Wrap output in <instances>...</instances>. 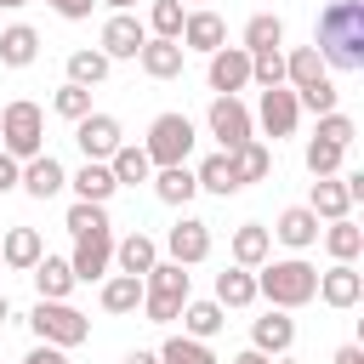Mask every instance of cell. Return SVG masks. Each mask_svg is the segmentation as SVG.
I'll list each match as a JSON object with an SVG mask.
<instances>
[{"instance_id": "cell-1", "label": "cell", "mask_w": 364, "mask_h": 364, "mask_svg": "<svg viewBox=\"0 0 364 364\" xmlns=\"http://www.w3.org/2000/svg\"><path fill=\"white\" fill-rule=\"evenodd\" d=\"M313 51L324 57V68H364V0H330L318 11V28H313Z\"/></svg>"}, {"instance_id": "cell-2", "label": "cell", "mask_w": 364, "mask_h": 364, "mask_svg": "<svg viewBox=\"0 0 364 364\" xmlns=\"http://www.w3.org/2000/svg\"><path fill=\"white\" fill-rule=\"evenodd\" d=\"M256 296H267L273 307H307L313 296H318V267L313 262H301V256H284V262H262L256 267Z\"/></svg>"}, {"instance_id": "cell-3", "label": "cell", "mask_w": 364, "mask_h": 364, "mask_svg": "<svg viewBox=\"0 0 364 364\" xmlns=\"http://www.w3.org/2000/svg\"><path fill=\"white\" fill-rule=\"evenodd\" d=\"M188 290L193 284H188V267L182 262H154L142 273V313H148V324H176Z\"/></svg>"}, {"instance_id": "cell-4", "label": "cell", "mask_w": 364, "mask_h": 364, "mask_svg": "<svg viewBox=\"0 0 364 364\" xmlns=\"http://www.w3.org/2000/svg\"><path fill=\"white\" fill-rule=\"evenodd\" d=\"M0 148H6L11 159H34V154H46V108L28 102V97L6 102V108H0Z\"/></svg>"}, {"instance_id": "cell-5", "label": "cell", "mask_w": 364, "mask_h": 364, "mask_svg": "<svg viewBox=\"0 0 364 364\" xmlns=\"http://www.w3.org/2000/svg\"><path fill=\"white\" fill-rule=\"evenodd\" d=\"M28 330L40 336V341H51V347H80L85 336H91V318L80 313V307H68V301H34V313H28Z\"/></svg>"}, {"instance_id": "cell-6", "label": "cell", "mask_w": 364, "mask_h": 364, "mask_svg": "<svg viewBox=\"0 0 364 364\" xmlns=\"http://www.w3.org/2000/svg\"><path fill=\"white\" fill-rule=\"evenodd\" d=\"M193 142H199V131H193V119L188 114H159L154 125H148V159H154V171L159 165H188V154H193Z\"/></svg>"}, {"instance_id": "cell-7", "label": "cell", "mask_w": 364, "mask_h": 364, "mask_svg": "<svg viewBox=\"0 0 364 364\" xmlns=\"http://www.w3.org/2000/svg\"><path fill=\"white\" fill-rule=\"evenodd\" d=\"M68 267H74L80 284H102L108 267H114V222H108V228H91V233H74Z\"/></svg>"}, {"instance_id": "cell-8", "label": "cell", "mask_w": 364, "mask_h": 364, "mask_svg": "<svg viewBox=\"0 0 364 364\" xmlns=\"http://www.w3.org/2000/svg\"><path fill=\"white\" fill-rule=\"evenodd\" d=\"M273 142L279 136H296V119H301V102H296V91L290 85H267L262 91V102H256V114H250Z\"/></svg>"}, {"instance_id": "cell-9", "label": "cell", "mask_w": 364, "mask_h": 364, "mask_svg": "<svg viewBox=\"0 0 364 364\" xmlns=\"http://www.w3.org/2000/svg\"><path fill=\"white\" fill-rule=\"evenodd\" d=\"M205 125H210V136L222 142V154H233V148L250 142V131H256V119H250V108H245L239 97H216L210 114H205Z\"/></svg>"}, {"instance_id": "cell-10", "label": "cell", "mask_w": 364, "mask_h": 364, "mask_svg": "<svg viewBox=\"0 0 364 364\" xmlns=\"http://www.w3.org/2000/svg\"><path fill=\"white\" fill-rule=\"evenodd\" d=\"M205 80H210L216 97H239V91L250 85V51H245V46H216Z\"/></svg>"}, {"instance_id": "cell-11", "label": "cell", "mask_w": 364, "mask_h": 364, "mask_svg": "<svg viewBox=\"0 0 364 364\" xmlns=\"http://www.w3.org/2000/svg\"><path fill=\"white\" fill-rule=\"evenodd\" d=\"M74 142H80V154L85 159H108L119 142H125V131H119V119L114 114H85V119H74Z\"/></svg>"}, {"instance_id": "cell-12", "label": "cell", "mask_w": 364, "mask_h": 364, "mask_svg": "<svg viewBox=\"0 0 364 364\" xmlns=\"http://www.w3.org/2000/svg\"><path fill=\"white\" fill-rule=\"evenodd\" d=\"M142 40H148V23H136L131 11H114V17L102 23V46H97V51H102L108 63H119V57H136Z\"/></svg>"}, {"instance_id": "cell-13", "label": "cell", "mask_w": 364, "mask_h": 364, "mask_svg": "<svg viewBox=\"0 0 364 364\" xmlns=\"http://www.w3.org/2000/svg\"><path fill=\"white\" fill-rule=\"evenodd\" d=\"M176 40H182V51H205V57H210L216 46H228V23H222L210 6H193V11L182 17V34H176Z\"/></svg>"}, {"instance_id": "cell-14", "label": "cell", "mask_w": 364, "mask_h": 364, "mask_svg": "<svg viewBox=\"0 0 364 364\" xmlns=\"http://www.w3.org/2000/svg\"><path fill=\"white\" fill-rule=\"evenodd\" d=\"M165 250H171V262H182V267L205 262V256H210V222H199V216H182V222L165 233Z\"/></svg>"}, {"instance_id": "cell-15", "label": "cell", "mask_w": 364, "mask_h": 364, "mask_svg": "<svg viewBox=\"0 0 364 364\" xmlns=\"http://www.w3.org/2000/svg\"><path fill=\"white\" fill-rule=\"evenodd\" d=\"M17 188H23L28 199H57V193L68 188V171H63L51 154H34V159H23V176H17Z\"/></svg>"}, {"instance_id": "cell-16", "label": "cell", "mask_w": 364, "mask_h": 364, "mask_svg": "<svg viewBox=\"0 0 364 364\" xmlns=\"http://www.w3.org/2000/svg\"><path fill=\"white\" fill-rule=\"evenodd\" d=\"M318 301L324 307H358L364 301V273L353 262H336L330 273H318Z\"/></svg>"}, {"instance_id": "cell-17", "label": "cell", "mask_w": 364, "mask_h": 364, "mask_svg": "<svg viewBox=\"0 0 364 364\" xmlns=\"http://www.w3.org/2000/svg\"><path fill=\"white\" fill-rule=\"evenodd\" d=\"M290 341H296V318H290L284 307H267V313L250 324V347H256V353H273V358H279V353H290Z\"/></svg>"}, {"instance_id": "cell-18", "label": "cell", "mask_w": 364, "mask_h": 364, "mask_svg": "<svg viewBox=\"0 0 364 364\" xmlns=\"http://www.w3.org/2000/svg\"><path fill=\"white\" fill-rule=\"evenodd\" d=\"M136 63H142V74L148 80H176L182 74V63H188V51H182V40H142V51H136Z\"/></svg>"}, {"instance_id": "cell-19", "label": "cell", "mask_w": 364, "mask_h": 364, "mask_svg": "<svg viewBox=\"0 0 364 364\" xmlns=\"http://www.w3.org/2000/svg\"><path fill=\"white\" fill-rule=\"evenodd\" d=\"M228 250H233V262H239V267H250V273H256V267L273 256V233H267L262 222H239V228H233V239H228Z\"/></svg>"}, {"instance_id": "cell-20", "label": "cell", "mask_w": 364, "mask_h": 364, "mask_svg": "<svg viewBox=\"0 0 364 364\" xmlns=\"http://www.w3.org/2000/svg\"><path fill=\"white\" fill-rule=\"evenodd\" d=\"M28 279H34V290H40L46 301H68V290L80 284L74 267H68V256H40V262L28 267Z\"/></svg>"}, {"instance_id": "cell-21", "label": "cell", "mask_w": 364, "mask_h": 364, "mask_svg": "<svg viewBox=\"0 0 364 364\" xmlns=\"http://www.w3.org/2000/svg\"><path fill=\"white\" fill-rule=\"evenodd\" d=\"M68 188L80 193V199H91V205H108L114 193H119V182H114V171H108V159H85L74 176H68Z\"/></svg>"}, {"instance_id": "cell-22", "label": "cell", "mask_w": 364, "mask_h": 364, "mask_svg": "<svg viewBox=\"0 0 364 364\" xmlns=\"http://www.w3.org/2000/svg\"><path fill=\"white\" fill-rule=\"evenodd\" d=\"M273 239H279V245H290V250H307V245H318V216H313L307 205H290V210H279Z\"/></svg>"}, {"instance_id": "cell-23", "label": "cell", "mask_w": 364, "mask_h": 364, "mask_svg": "<svg viewBox=\"0 0 364 364\" xmlns=\"http://www.w3.org/2000/svg\"><path fill=\"white\" fill-rule=\"evenodd\" d=\"M307 210H313L318 222H336V216H347V210H353V193H347V182H341V176H313V199H307Z\"/></svg>"}, {"instance_id": "cell-24", "label": "cell", "mask_w": 364, "mask_h": 364, "mask_svg": "<svg viewBox=\"0 0 364 364\" xmlns=\"http://www.w3.org/2000/svg\"><path fill=\"white\" fill-rule=\"evenodd\" d=\"M108 171H114V182H119V188H136V182H148V176H154V159H148V148L119 142V148L108 154Z\"/></svg>"}, {"instance_id": "cell-25", "label": "cell", "mask_w": 364, "mask_h": 364, "mask_svg": "<svg viewBox=\"0 0 364 364\" xmlns=\"http://www.w3.org/2000/svg\"><path fill=\"white\" fill-rule=\"evenodd\" d=\"M228 159H233V176H239V188H250V182H267V171H273V148H267V142H256V136H250V142H239Z\"/></svg>"}, {"instance_id": "cell-26", "label": "cell", "mask_w": 364, "mask_h": 364, "mask_svg": "<svg viewBox=\"0 0 364 364\" xmlns=\"http://www.w3.org/2000/svg\"><path fill=\"white\" fill-rule=\"evenodd\" d=\"M40 256H46V239H40L34 228H11V233L0 239V262H6V267H17V273H28Z\"/></svg>"}, {"instance_id": "cell-27", "label": "cell", "mask_w": 364, "mask_h": 364, "mask_svg": "<svg viewBox=\"0 0 364 364\" xmlns=\"http://www.w3.org/2000/svg\"><path fill=\"white\" fill-rule=\"evenodd\" d=\"M154 262H159V245H154L148 233H125V239H114V267H119V273H136V279H142Z\"/></svg>"}, {"instance_id": "cell-28", "label": "cell", "mask_w": 364, "mask_h": 364, "mask_svg": "<svg viewBox=\"0 0 364 364\" xmlns=\"http://www.w3.org/2000/svg\"><path fill=\"white\" fill-rule=\"evenodd\" d=\"M34 57H40V34H34L28 23L0 28V63H6V68H28Z\"/></svg>"}, {"instance_id": "cell-29", "label": "cell", "mask_w": 364, "mask_h": 364, "mask_svg": "<svg viewBox=\"0 0 364 364\" xmlns=\"http://www.w3.org/2000/svg\"><path fill=\"white\" fill-rule=\"evenodd\" d=\"M330 68H324V57L313 51V46H296V51H284V85L290 91H307V85H318Z\"/></svg>"}, {"instance_id": "cell-30", "label": "cell", "mask_w": 364, "mask_h": 364, "mask_svg": "<svg viewBox=\"0 0 364 364\" xmlns=\"http://www.w3.org/2000/svg\"><path fill=\"white\" fill-rule=\"evenodd\" d=\"M318 239H324V250H330L336 262H358V250H364V228H358L353 216H336L330 228H318Z\"/></svg>"}, {"instance_id": "cell-31", "label": "cell", "mask_w": 364, "mask_h": 364, "mask_svg": "<svg viewBox=\"0 0 364 364\" xmlns=\"http://www.w3.org/2000/svg\"><path fill=\"white\" fill-rule=\"evenodd\" d=\"M97 301H102V313H136L142 307V279L136 273H108Z\"/></svg>"}, {"instance_id": "cell-32", "label": "cell", "mask_w": 364, "mask_h": 364, "mask_svg": "<svg viewBox=\"0 0 364 364\" xmlns=\"http://www.w3.org/2000/svg\"><path fill=\"white\" fill-rule=\"evenodd\" d=\"M222 313H228V307L210 296V301H182V313H176V318H182V336H199V341H210V336L228 324Z\"/></svg>"}, {"instance_id": "cell-33", "label": "cell", "mask_w": 364, "mask_h": 364, "mask_svg": "<svg viewBox=\"0 0 364 364\" xmlns=\"http://www.w3.org/2000/svg\"><path fill=\"white\" fill-rule=\"evenodd\" d=\"M148 182H154V193H159L165 205H188V199L199 193V182H193V171H188V165H159Z\"/></svg>"}, {"instance_id": "cell-34", "label": "cell", "mask_w": 364, "mask_h": 364, "mask_svg": "<svg viewBox=\"0 0 364 364\" xmlns=\"http://www.w3.org/2000/svg\"><path fill=\"white\" fill-rule=\"evenodd\" d=\"M216 301H222V307H250V301H256V273L239 267V262L222 267V273H216Z\"/></svg>"}, {"instance_id": "cell-35", "label": "cell", "mask_w": 364, "mask_h": 364, "mask_svg": "<svg viewBox=\"0 0 364 364\" xmlns=\"http://www.w3.org/2000/svg\"><path fill=\"white\" fill-rule=\"evenodd\" d=\"M108 68H114V63H108L97 46L68 51V80H74V85H102V80H108Z\"/></svg>"}, {"instance_id": "cell-36", "label": "cell", "mask_w": 364, "mask_h": 364, "mask_svg": "<svg viewBox=\"0 0 364 364\" xmlns=\"http://www.w3.org/2000/svg\"><path fill=\"white\" fill-rule=\"evenodd\" d=\"M193 182H199L205 193H222V199L239 193V176H233V159H228V154H210V159L193 171Z\"/></svg>"}, {"instance_id": "cell-37", "label": "cell", "mask_w": 364, "mask_h": 364, "mask_svg": "<svg viewBox=\"0 0 364 364\" xmlns=\"http://www.w3.org/2000/svg\"><path fill=\"white\" fill-rule=\"evenodd\" d=\"M159 364H216V353H210L199 336H165Z\"/></svg>"}, {"instance_id": "cell-38", "label": "cell", "mask_w": 364, "mask_h": 364, "mask_svg": "<svg viewBox=\"0 0 364 364\" xmlns=\"http://www.w3.org/2000/svg\"><path fill=\"white\" fill-rule=\"evenodd\" d=\"M182 17H188L182 0H154V6H148V34H154V40H176V34H182Z\"/></svg>"}, {"instance_id": "cell-39", "label": "cell", "mask_w": 364, "mask_h": 364, "mask_svg": "<svg viewBox=\"0 0 364 364\" xmlns=\"http://www.w3.org/2000/svg\"><path fill=\"white\" fill-rule=\"evenodd\" d=\"M267 46H284V23L273 11H256L245 23V51H267Z\"/></svg>"}, {"instance_id": "cell-40", "label": "cell", "mask_w": 364, "mask_h": 364, "mask_svg": "<svg viewBox=\"0 0 364 364\" xmlns=\"http://www.w3.org/2000/svg\"><path fill=\"white\" fill-rule=\"evenodd\" d=\"M250 85H284V51L267 46V51H250Z\"/></svg>"}, {"instance_id": "cell-41", "label": "cell", "mask_w": 364, "mask_h": 364, "mask_svg": "<svg viewBox=\"0 0 364 364\" xmlns=\"http://www.w3.org/2000/svg\"><path fill=\"white\" fill-rule=\"evenodd\" d=\"M51 114H63L68 125H74V119H85V114H91V85H74V80H68V85H57Z\"/></svg>"}, {"instance_id": "cell-42", "label": "cell", "mask_w": 364, "mask_h": 364, "mask_svg": "<svg viewBox=\"0 0 364 364\" xmlns=\"http://www.w3.org/2000/svg\"><path fill=\"white\" fill-rule=\"evenodd\" d=\"M341 159H347V148H341V142H324V136H313V142H307V171H313V176H336V171H341Z\"/></svg>"}, {"instance_id": "cell-43", "label": "cell", "mask_w": 364, "mask_h": 364, "mask_svg": "<svg viewBox=\"0 0 364 364\" xmlns=\"http://www.w3.org/2000/svg\"><path fill=\"white\" fill-rule=\"evenodd\" d=\"M313 136H324V142H341V148H353V136H358V125H353V114H341V108H330V114H318V131Z\"/></svg>"}, {"instance_id": "cell-44", "label": "cell", "mask_w": 364, "mask_h": 364, "mask_svg": "<svg viewBox=\"0 0 364 364\" xmlns=\"http://www.w3.org/2000/svg\"><path fill=\"white\" fill-rule=\"evenodd\" d=\"M91 228H108V205L74 199V205H68V233H91Z\"/></svg>"}, {"instance_id": "cell-45", "label": "cell", "mask_w": 364, "mask_h": 364, "mask_svg": "<svg viewBox=\"0 0 364 364\" xmlns=\"http://www.w3.org/2000/svg\"><path fill=\"white\" fill-rule=\"evenodd\" d=\"M336 97H341V91L330 85V74H324L318 85H307V91H296V102H301V108H313V114H330V108H336Z\"/></svg>"}, {"instance_id": "cell-46", "label": "cell", "mask_w": 364, "mask_h": 364, "mask_svg": "<svg viewBox=\"0 0 364 364\" xmlns=\"http://www.w3.org/2000/svg\"><path fill=\"white\" fill-rule=\"evenodd\" d=\"M46 6H51V11H57V17H68V23H85V17H91V6H97V0H46Z\"/></svg>"}, {"instance_id": "cell-47", "label": "cell", "mask_w": 364, "mask_h": 364, "mask_svg": "<svg viewBox=\"0 0 364 364\" xmlns=\"http://www.w3.org/2000/svg\"><path fill=\"white\" fill-rule=\"evenodd\" d=\"M17 176H23V159H11V154L0 148V193H11V188H17Z\"/></svg>"}, {"instance_id": "cell-48", "label": "cell", "mask_w": 364, "mask_h": 364, "mask_svg": "<svg viewBox=\"0 0 364 364\" xmlns=\"http://www.w3.org/2000/svg\"><path fill=\"white\" fill-rule=\"evenodd\" d=\"M23 364H68V353H63V347H51V341H40V347H34Z\"/></svg>"}, {"instance_id": "cell-49", "label": "cell", "mask_w": 364, "mask_h": 364, "mask_svg": "<svg viewBox=\"0 0 364 364\" xmlns=\"http://www.w3.org/2000/svg\"><path fill=\"white\" fill-rule=\"evenodd\" d=\"M330 364H364V347H336V358Z\"/></svg>"}, {"instance_id": "cell-50", "label": "cell", "mask_w": 364, "mask_h": 364, "mask_svg": "<svg viewBox=\"0 0 364 364\" xmlns=\"http://www.w3.org/2000/svg\"><path fill=\"white\" fill-rule=\"evenodd\" d=\"M233 364H267V353H256V347H245V353H239Z\"/></svg>"}, {"instance_id": "cell-51", "label": "cell", "mask_w": 364, "mask_h": 364, "mask_svg": "<svg viewBox=\"0 0 364 364\" xmlns=\"http://www.w3.org/2000/svg\"><path fill=\"white\" fill-rule=\"evenodd\" d=\"M125 364H159V353H142L136 347V353H125Z\"/></svg>"}, {"instance_id": "cell-52", "label": "cell", "mask_w": 364, "mask_h": 364, "mask_svg": "<svg viewBox=\"0 0 364 364\" xmlns=\"http://www.w3.org/2000/svg\"><path fill=\"white\" fill-rule=\"evenodd\" d=\"M102 6H114V11H131V6H136V0H102Z\"/></svg>"}, {"instance_id": "cell-53", "label": "cell", "mask_w": 364, "mask_h": 364, "mask_svg": "<svg viewBox=\"0 0 364 364\" xmlns=\"http://www.w3.org/2000/svg\"><path fill=\"white\" fill-rule=\"evenodd\" d=\"M6 313H11V301H6V290H0V324H6Z\"/></svg>"}, {"instance_id": "cell-54", "label": "cell", "mask_w": 364, "mask_h": 364, "mask_svg": "<svg viewBox=\"0 0 364 364\" xmlns=\"http://www.w3.org/2000/svg\"><path fill=\"white\" fill-rule=\"evenodd\" d=\"M0 6H11V11H17V6H28V0H0Z\"/></svg>"}, {"instance_id": "cell-55", "label": "cell", "mask_w": 364, "mask_h": 364, "mask_svg": "<svg viewBox=\"0 0 364 364\" xmlns=\"http://www.w3.org/2000/svg\"><path fill=\"white\" fill-rule=\"evenodd\" d=\"M182 6H205V0H182Z\"/></svg>"}, {"instance_id": "cell-56", "label": "cell", "mask_w": 364, "mask_h": 364, "mask_svg": "<svg viewBox=\"0 0 364 364\" xmlns=\"http://www.w3.org/2000/svg\"><path fill=\"white\" fill-rule=\"evenodd\" d=\"M279 364H290V358H284V353H279Z\"/></svg>"}, {"instance_id": "cell-57", "label": "cell", "mask_w": 364, "mask_h": 364, "mask_svg": "<svg viewBox=\"0 0 364 364\" xmlns=\"http://www.w3.org/2000/svg\"><path fill=\"white\" fill-rule=\"evenodd\" d=\"M0 267H6V262H0Z\"/></svg>"}]
</instances>
